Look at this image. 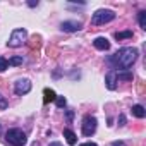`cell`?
<instances>
[{
	"label": "cell",
	"instance_id": "6da1fadb",
	"mask_svg": "<svg viewBox=\"0 0 146 146\" xmlns=\"http://www.w3.org/2000/svg\"><path fill=\"white\" fill-rule=\"evenodd\" d=\"M136 60H137V50L132 46H124L108 58V64L113 69H119V72H122V70H127L129 67H132V64Z\"/></svg>",
	"mask_w": 146,
	"mask_h": 146
},
{
	"label": "cell",
	"instance_id": "7a4b0ae2",
	"mask_svg": "<svg viewBox=\"0 0 146 146\" xmlns=\"http://www.w3.org/2000/svg\"><path fill=\"white\" fill-rule=\"evenodd\" d=\"M5 139H7V143H11L12 146H24V144L28 143L26 132H24L23 129H17V127L9 129V131L5 132Z\"/></svg>",
	"mask_w": 146,
	"mask_h": 146
},
{
	"label": "cell",
	"instance_id": "3957f363",
	"mask_svg": "<svg viewBox=\"0 0 146 146\" xmlns=\"http://www.w3.org/2000/svg\"><path fill=\"white\" fill-rule=\"evenodd\" d=\"M113 19H115V12H113V11H110V9H98V11L93 14L91 23H93L95 26H102V24H107V23H110V21H113Z\"/></svg>",
	"mask_w": 146,
	"mask_h": 146
},
{
	"label": "cell",
	"instance_id": "277c9868",
	"mask_svg": "<svg viewBox=\"0 0 146 146\" xmlns=\"http://www.w3.org/2000/svg\"><path fill=\"white\" fill-rule=\"evenodd\" d=\"M26 38H28V31H26L24 28H17V29L12 31L9 41H7V45H9L11 48H17V46H21V45L26 41Z\"/></svg>",
	"mask_w": 146,
	"mask_h": 146
},
{
	"label": "cell",
	"instance_id": "5b68a950",
	"mask_svg": "<svg viewBox=\"0 0 146 146\" xmlns=\"http://www.w3.org/2000/svg\"><path fill=\"white\" fill-rule=\"evenodd\" d=\"M96 125H98L96 117H93V115H86V117L83 119V134H84V136H91V134H95Z\"/></svg>",
	"mask_w": 146,
	"mask_h": 146
},
{
	"label": "cell",
	"instance_id": "8992f818",
	"mask_svg": "<svg viewBox=\"0 0 146 146\" xmlns=\"http://www.w3.org/2000/svg\"><path fill=\"white\" fill-rule=\"evenodd\" d=\"M14 91H16V95H19V96L28 95V93L31 91V81H29V79H17V83H16V86H14Z\"/></svg>",
	"mask_w": 146,
	"mask_h": 146
},
{
	"label": "cell",
	"instance_id": "52a82bcc",
	"mask_svg": "<svg viewBox=\"0 0 146 146\" xmlns=\"http://www.w3.org/2000/svg\"><path fill=\"white\" fill-rule=\"evenodd\" d=\"M60 28H62V31H65V33H76V31H79V29L83 28V24H81L79 21H64V23L60 24Z\"/></svg>",
	"mask_w": 146,
	"mask_h": 146
},
{
	"label": "cell",
	"instance_id": "ba28073f",
	"mask_svg": "<svg viewBox=\"0 0 146 146\" xmlns=\"http://www.w3.org/2000/svg\"><path fill=\"white\" fill-rule=\"evenodd\" d=\"M117 72L115 70H110L108 74L105 76V84H107V88L110 90V91H113L115 88H117Z\"/></svg>",
	"mask_w": 146,
	"mask_h": 146
},
{
	"label": "cell",
	"instance_id": "9c48e42d",
	"mask_svg": "<svg viewBox=\"0 0 146 146\" xmlns=\"http://www.w3.org/2000/svg\"><path fill=\"white\" fill-rule=\"evenodd\" d=\"M93 45H95V48H96V50H102V52H105V50H108V48H110V41H108L105 36H98V38H95Z\"/></svg>",
	"mask_w": 146,
	"mask_h": 146
},
{
	"label": "cell",
	"instance_id": "30bf717a",
	"mask_svg": "<svg viewBox=\"0 0 146 146\" xmlns=\"http://www.w3.org/2000/svg\"><path fill=\"white\" fill-rule=\"evenodd\" d=\"M131 112H132V115L137 117V119H144V117H146V110H144L143 105H132Z\"/></svg>",
	"mask_w": 146,
	"mask_h": 146
},
{
	"label": "cell",
	"instance_id": "8fae6325",
	"mask_svg": "<svg viewBox=\"0 0 146 146\" xmlns=\"http://www.w3.org/2000/svg\"><path fill=\"white\" fill-rule=\"evenodd\" d=\"M64 136H65V139H67V144H70V146H74V144L78 143V136L72 132L70 129H64Z\"/></svg>",
	"mask_w": 146,
	"mask_h": 146
},
{
	"label": "cell",
	"instance_id": "7c38bea8",
	"mask_svg": "<svg viewBox=\"0 0 146 146\" xmlns=\"http://www.w3.org/2000/svg\"><path fill=\"white\" fill-rule=\"evenodd\" d=\"M55 98H57L55 91L50 90V88H45V91H43V102L45 103H50V102H55Z\"/></svg>",
	"mask_w": 146,
	"mask_h": 146
},
{
	"label": "cell",
	"instance_id": "4fadbf2b",
	"mask_svg": "<svg viewBox=\"0 0 146 146\" xmlns=\"http://www.w3.org/2000/svg\"><path fill=\"white\" fill-rule=\"evenodd\" d=\"M127 38H132V31H122V33H115V40L122 41V40H127Z\"/></svg>",
	"mask_w": 146,
	"mask_h": 146
},
{
	"label": "cell",
	"instance_id": "5bb4252c",
	"mask_svg": "<svg viewBox=\"0 0 146 146\" xmlns=\"http://www.w3.org/2000/svg\"><path fill=\"white\" fill-rule=\"evenodd\" d=\"M117 79H122V81H132V72H117Z\"/></svg>",
	"mask_w": 146,
	"mask_h": 146
},
{
	"label": "cell",
	"instance_id": "9a60e30c",
	"mask_svg": "<svg viewBox=\"0 0 146 146\" xmlns=\"http://www.w3.org/2000/svg\"><path fill=\"white\" fill-rule=\"evenodd\" d=\"M139 26H141V29H146V12L144 11H141L139 12Z\"/></svg>",
	"mask_w": 146,
	"mask_h": 146
},
{
	"label": "cell",
	"instance_id": "2e32d148",
	"mask_svg": "<svg viewBox=\"0 0 146 146\" xmlns=\"http://www.w3.org/2000/svg\"><path fill=\"white\" fill-rule=\"evenodd\" d=\"M55 103H57L58 108H64V107L67 105V100H65L64 96H57V98H55Z\"/></svg>",
	"mask_w": 146,
	"mask_h": 146
},
{
	"label": "cell",
	"instance_id": "e0dca14e",
	"mask_svg": "<svg viewBox=\"0 0 146 146\" xmlns=\"http://www.w3.org/2000/svg\"><path fill=\"white\" fill-rule=\"evenodd\" d=\"M7 67H9V60L5 57H0V72H4Z\"/></svg>",
	"mask_w": 146,
	"mask_h": 146
},
{
	"label": "cell",
	"instance_id": "ac0fdd59",
	"mask_svg": "<svg viewBox=\"0 0 146 146\" xmlns=\"http://www.w3.org/2000/svg\"><path fill=\"white\" fill-rule=\"evenodd\" d=\"M23 64V57H12L9 60V65H21Z\"/></svg>",
	"mask_w": 146,
	"mask_h": 146
},
{
	"label": "cell",
	"instance_id": "d6986e66",
	"mask_svg": "<svg viewBox=\"0 0 146 146\" xmlns=\"http://www.w3.org/2000/svg\"><path fill=\"white\" fill-rule=\"evenodd\" d=\"M9 107V102L5 100V96H2V95H0V110H5Z\"/></svg>",
	"mask_w": 146,
	"mask_h": 146
},
{
	"label": "cell",
	"instance_id": "ffe728a7",
	"mask_svg": "<svg viewBox=\"0 0 146 146\" xmlns=\"http://www.w3.org/2000/svg\"><path fill=\"white\" fill-rule=\"evenodd\" d=\"M124 124H125V117H124V115H120V117H119V125L122 127Z\"/></svg>",
	"mask_w": 146,
	"mask_h": 146
},
{
	"label": "cell",
	"instance_id": "44dd1931",
	"mask_svg": "<svg viewBox=\"0 0 146 146\" xmlns=\"http://www.w3.org/2000/svg\"><path fill=\"white\" fill-rule=\"evenodd\" d=\"M112 146H125V143H124V141H113Z\"/></svg>",
	"mask_w": 146,
	"mask_h": 146
},
{
	"label": "cell",
	"instance_id": "7402d4cb",
	"mask_svg": "<svg viewBox=\"0 0 146 146\" xmlns=\"http://www.w3.org/2000/svg\"><path fill=\"white\" fill-rule=\"evenodd\" d=\"M28 5H29V7H36V5H38V0H29Z\"/></svg>",
	"mask_w": 146,
	"mask_h": 146
},
{
	"label": "cell",
	"instance_id": "603a6c76",
	"mask_svg": "<svg viewBox=\"0 0 146 146\" xmlns=\"http://www.w3.org/2000/svg\"><path fill=\"white\" fill-rule=\"evenodd\" d=\"M79 146H98L96 143H84V144H79Z\"/></svg>",
	"mask_w": 146,
	"mask_h": 146
},
{
	"label": "cell",
	"instance_id": "cb8c5ba5",
	"mask_svg": "<svg viewBox=\"0 0 146 146\" xmlns=\"http://www.w3.org/2000/svg\"><path fill=\"white\" fill-rule=\"evenodd\" d=\"M50 146H62V144H60V143H52Z\"/></svg>",
	"mask_w": 146,
	"mask_h": 146
}]
</instances>
